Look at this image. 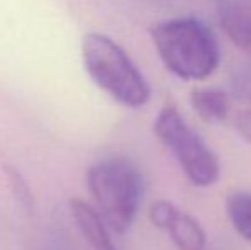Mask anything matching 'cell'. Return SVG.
Masks as SVG:
<instances>
[{
	"label": "cell",
	"instance_id": "6da1fadb",
	"mask_svg": "<svg viewBox=\"0 0 251 250\" xmlns=\"http://www.w3.org/2000/svg\"><path fill=\"white\" fill-rule=\"evenodd\" d=\"M159 58L183 81H205L221 63V48L212 29L195 17H178L151 29Z\"/></svg>",
	"mask_w": 251,
	"mask_h": 250
},
{
	"label": "cell",
	"instance_id": "7a4b0ae2",
	"mask_svg": "<svg viewBox=\"0 0 251 250\" xmlns=\"http://www.w3.org/2000/svg\"><path fill=\"white\" fill-rule=\"evenodd\" d=\"M80 52L89 77L115 101L128 108H140L149 101L146 77L116 41L101 33H87Z\"/></svg>",
	"mask_w": 251,
	"mask_h": 250
},
{
	"label": "cell",
	"instance_id": "3957f363",
	"mask_svg": "<svg viewBox=\"0 0 251 250\" xmlns=\"http://www.w3.org/2000/svg\"><path fill=\"white\" fill-rule=\"evenodd\" d=\"M87 187L106 224L116 233L128 231L144 194V180L137 165L125 156L106 158L89 168Z\"/></svg>",
	"mask_w": 251,
	"mask_h": 250
},
{
	"label": "cell",
	"instance_id": "277c9868",
	"mask_svg": "<svg viewBox=\"0 0 251 250\" xmlns=\"http://www.w3.org/2000/svg\"><path fill=\"white\" fill-rule=\"evenodd\" d=\"M154 134L173 154L192 185L210 187L219 180L221 165L217 154L186 124L176 107L168 105L159 111L154 122Z\"/></svg>",
	"mask_w": 251,
	"mask_h": 250
},
{
	"label": "cell",
	"instance_id": "5b68a950",
	"mask_svg": "<svg viewBox=\"0 0 251 250\" xmlns=\"http://www.w3.org/2000/svg\"><path fill=\"white\" fill-rule=\"evenodd\" d=\"M155 228L166 231L179 250H205L207 235L200 223L169 200H155L149 209Z\"/></svg>",
	"mask_w": 251,
	"mask_h": 250
},
{
	"label": "cell",
	"instance_id": "8992f818",
	"mask_svg": "<svg viewBox=\"0 0 251 250\" xmlns=\"http://www.w3.org/2000/svg\"><path fill=\"white\" fill-rule=\"evenodd\" d=\"M217 17L229 40L251 54V0H217Z\"/></svg>",
	"mask_w": 251,
	"mask_h": 250
},
{
	"label": "cell",
	"instance_id": "52a82bcc",
	"mask_svg": "<svg viewBox=\"0 0 251 250\" xmlns=\"http://www.w3.org/2000/svg\"><path fill=\"white\" fill-rule=\"evenodd\" d=\"M69 206L77 228L91 247L94 250H116L113 240L109 238L108 224L98 211L80 199H70Z\"/></svg>",
	"mask_w": 251,
	"mask_h": 250
},
{
	"label": "cell",
	"instance_id": "ba28073f",
	"mask_svg": "<svg viewBox=\"0 0 251 250\" xmlns=\"http://www.w3.org/2000/svg\"><path fill=\"white\" fill-rule=\"evenodd\" d=\"M190 101L205 124H222L231 113V100L221 89H195L190 94Z\"/></svg>",
	"mask_w": 251,
	"mask_h": 250
},
{
	"label": "cell",
	"instance_id": "9c48e42d",
	"mask_svg": "<svg viewBox=\"0 0 251 250\" xmlns=\"http://www.w3.org/2000/svg\"><path fill=\"white\" fill-rule=\"evenodd\" d=\"M226 211L234 230L251 244V194H231L226 200Z\"/></svg>",
	"mask_w": 251,
	"mask_h": 250
},
{
	"label": "cell",
	"instance_id": "30bf717a",
	"mask_svg": "<svg viewBox=\"0 0 251 250\" xmlns=\"http://www.w3.org/2000/svg\"><path fill=\"white\" fill-rule=\"evenodd\" d=\"M3 175H5L7 185H9L10 194L14 195L16 202L23 207L24 211L31 213L34 209V195L33 190H31L29 184L26 182V178L23 177L19 170L12 165H3L2 167Z\"/></svg>",
	"mask_w": 251,
	"mask_h": 250
},
{
	"label": "cell",
	"instance_id": "8fae6325",
	"mask_svg": "<svg viewBox=\"0 0 251 250\" xmlns=\"http://www.w3.org/2000/svg\"><path fill=\"white\" fill-rule=\"evenodd\" d=\"M236 129L248 144H251V107L239 111L236 117Z\"/></svg>",
	"mask_w": 251,
	"mask_h": 250
}]
</instances>
